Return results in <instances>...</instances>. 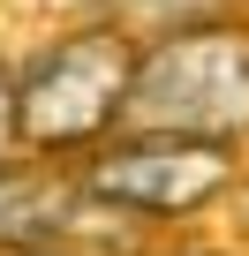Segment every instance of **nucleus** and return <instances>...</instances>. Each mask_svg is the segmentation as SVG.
Here are the masks:
<instances>
[{
    "instance_id": "f257e3e1",
    "label": "nucleus",
    "mask_w": 249,
    "mask_h": 256,
    "mask_svg": "<svg viewBox=\"0 0 249 256\" xmlns=\"http://www.w3.org/2000/svg\"><path fill=\"white\" fill-rule=\"evenodd\" d=\"M136 60H144V46L106 23L68 30L46 53H31L16 68V144L31 158H61L76 144L113 136L136 98Z\"/></svg>"
},
{
    "instance_id": "f03ea898",
    "label": "nucleus",
    "mask_w": 249,
    "mask_h": 256,
    "mask_svg": "<svg viewBox=\"0 0 249 256\" xmlns=\"http://www.w3.org/2000/svg\"><path fill=\"white\" fill-rule=\"evenodd\" d=\"M129 136H181V144L234 151L249 136V30L204 23V30L144 46Z\"/></svg>"
},
{
    "instance_id": "7ed1b4c3",
    "label": "nucleus",
    "mask_w": 249,
    "mask_h": 256,
    "mask_svg": "<svg viewBox=\"0 0 249 256\" xmlns=\"http://www.w3.org/2000/svg\"><path fill=\"white\" fill-rule=\"evenodd\" d=\"M83 204L121 218H189L234 188V151L181 136H113L83 174Z\"/></svg>"
},
{
    "instance_id": "20e7f679",
    "label": "nucleus",
    "mask_w": 249,
    "mask_h": 256,
    "mask_svg": "<svg viewBox=\"0 0 249 256\" xmlns=\"http://www.w3.org/2000/svg\"><path fill=\"white\" fill-rule=\"evenodd\" d=\"M76 211H83V181L76 174H53L46 158H0V256L61 248Z\"/></svg>"
},
{
    "instance_id": "39448f33",
    "label": "nucleus",
    "mask_w": 249,
    "mask_h": 256,
    "mask_svg": "<svg viewBox=\"0 0 249 256\" xmlns=\"http://www.w3.org/2000/svg\"><path fill=\"white\" fill-rule=\"evenodd\" d=\"M98 23L121 30V38H181V30H204V23H226L219 0H98Z\"/></svg>"
},
{
    "instance_id": "423d86ee",
    "label": "nucleus",
    "mask_w": 249,
    "mask_h": 256,
    "mask_svg": "<svg viewBox=\"0 0 249 256\" xmlns=\"http://www.w3.org/2000/svg\"><path fill=\"white\" fill-rule=\"evenodd\" d=\"M16 68H0V158H16Z\"/></svg>"
},
{
    "instance_id": "0eeeda50",
    "label": "nucleus",
    "mask_w": 249,
    "mask_h": 256,
    "mask_svg": "<svg viewBox=\"0 0 249 256\" xmlns=\"http://www.w3.org/2000/svg\"><path fill=\"white\" fill-rule=\"evenodd\" d=\"M16 256H68V248H16Z\"/></svg>"
},
{
    "instance_id": "6e6552de",
    "label": "nucleus",
    "mask_w": 249,
    "mask_h": 256,
    "mask_svg": "<svg viewBox=\"0 0 249 256\" xmlns=\"http://www.w3.org/2000/svg\"><path fill=\"white\" fill-rule=\"evenodd\" d=\"M241 188H249V181H241Z\"/></svg>"
},
{
    "instance_id": "1a4fd4ad",
    "label": "nucleus",
    "mask_w": 249,
    "mask_h": 256,
    "mask_svg": "<svg viewBox=\"0 0 249 256\" xmlns=\"http://www.w3.org/2000/svg\"><path fill=\"white\" fill-rule=\"evenodd\" d=\"M189 256H196V248H189Z\"/></svg>"
}]
</instances>
